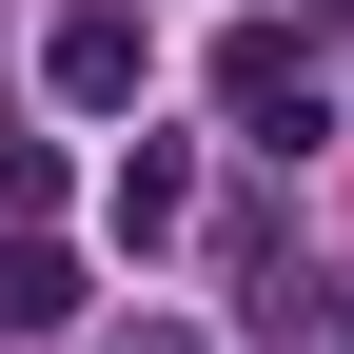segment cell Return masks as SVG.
<instances>
[{
  "label": "cell",
  "mask_w": 354,
  "mask_h": 354,
  "mask_svg": "<svg viewBox=\"0 0 354 354\" xmlns=\"http://www.w3.org/2000/svg\"><path fill=\"white\" fill-rule=\"evenodd\" d=\"M216 99L256 118V158H315V138H335V118H315V79H295V39H276V20H236V39H216Z\"/></svg>",
  "instance_id": "1"
},
{
  "label": "cell",
  "mask_w": 354,
  "mask_h": 354,
  "mask_svg": "<svg viewBox=\"0 0 354 354\" xmlns=\"http://www.w3.org/2000/svg\"><path fill=\"white\" fill-rule=\"evenodd\" d=\"M39 79H59V99H79V118H118V99H138V79H158V39H138V20H118V0H79V20H59V39H39Z\"/></svg>",
  "instance_id": "2"
},
{
  "label": "cell",
  "mask_w": 354,
  "mask_h": 354,
  "mask_svg": "<svg viewBox=\"0 0 354 354\" xmlns=\"http://www.w3.org/2000/svg\"><path fill=\"white\" fill-rule=\"evenodd\" d=\"M99 197H118V236H177V216H197V158H177V138H118V177H99Z\"/></svg>",
  "instance_id": "3"
},
{
  "label": "cell",
  "mask_w": 354,
  "mask_h": 354,
  "mask_svg": "<svg viewBox=\"0 0 354 354\" xmlns=\"http://www.w3.org/2000/svg\"><path fill=\"white\" fill-rule=\"evenodd\" d=\"M79 315V256L59 236H0V335H59Z\"/></svg>",
  "instance_id": "4"
},
{
  "label": "cell",
  "mask_w": 354,
  "mask_h": 354,
  "mask_svg": "<svg viewBox=\"0 0 354 354\" xmlns=\"http://www.w3.org/2000/svg\"><path fill=\"white\" fill-rule=\"evenodd\" d=\"M118 354H197V335H118Z\"/></svg>",
  "instance_id": "5"
}]
</instances>
